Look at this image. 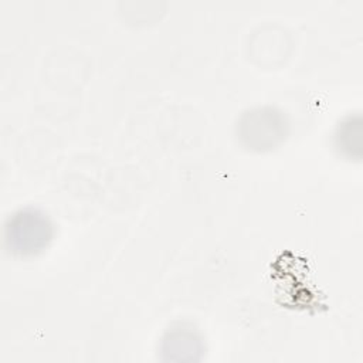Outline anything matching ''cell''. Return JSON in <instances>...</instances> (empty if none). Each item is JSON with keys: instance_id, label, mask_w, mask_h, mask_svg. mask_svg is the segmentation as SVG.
Returning <instances> with one entry per match:
<instances>
[{"instance_id": "1", "label": "cell", "mask_w": 363, "mask_h": 363, "mask_svg": "<svg viewBox=\"0 0 363 363\" xmlns=\"http://www.w3.org/2000/svg\"><path fill=\"white\" fill-rule=\"evenodd\" d=\"M54 227L48 216L33 207L13 213L4 227V241L16 255L28 257L43 251L51 241Z\"/></svg>"}, {"instance_id": "2", "label": "cell", "mask_w": 363, "mask_h": 363, "mask_svg": "<svg viewBox=\"0 0 363 363\" xmlns=\"http://www.w3.org/2000/svg\"><path fill=\"white\" fill-rule=\"evenodd\" d=\"M288 133L285 115L277 108L258 106L241 115L237 135L241 143L251 150H269L278 146Z\"/></svg>"}, {"instance_id": "3", "label": "cell", "mask_w": 363, "mask_h": 363, "mask_svg": "<svg viewBox=\"0 0 363 363\" xmlns=\"http://www.w3.org/2000/svg\"><path fill=\"white\" fill-rule=\"evenodd\" d=\"M163 352L167 359L187 360L196 359L194 353L200 352V340L196 337L194 332L180 328L167 333L163 340Z\"/></svg>"}, {"instance_id": "4", "label": "cell", "mask_w": 363, "mask_h": 363, "mask_svg": "<svg viewBox=\"0 0 363 363\" xmlns=\"http://www.w3.org/2000/svg\"><path fill=\"white\" fill-rule=\"evenodd\" d=\"M337 149L349 157H359L362 152V121L360 116L345 118L335 133Z\"/></svg>"}]
</instances>
